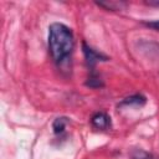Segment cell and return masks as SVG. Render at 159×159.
<instances>
[{
    "label": "cell",
    "instance_id": "52a82bcc",
    "mask_svg": "<svg viewBox=\"0 0 159 159\" xmlns=\"http://www.w3.org/2000/svg\"><path fill=\"white\" fill-rule=\"evenodd\" d=\"M144 25H145V26H148V27H152V29H154V30H157V31H159V20H154V21H145V22H144Z\"/></svg>",
    "mask_w": 159,
    "mask_h": 159
},
{
    "label": "cell",
    "instance_id": "3957f363",
    "mask_svg": "<svg viewBox=\"0 0 159 159\" xmlns=\"http://www.w3.org/2000/svg\"><path fill=\"white\" fill-rule=\"evenodd\" d=\"M91 124L93 128L96 129H99V130H104L107 128H109L111 125V118L103 113V112H98V113H94L91 118Z\"/></svg>",
    "mask_w": 159,
    "mask_h": 159
},
{
    "label": "cell",
    "instance_id": "277c9868",
    "mask_svg": "<svg viewBox=\"0 0 159 159\" xmlns=\"http://www.w3.org/2000/svg\"><path fill=\"white\" fill-rule=\"evenodd\" d=\"M147 102V98L142 94H133L130 97H127L124 98L119 106H143L144 103Z\"/></svg>",
    "mask_w": 159,
    "mask_h": 159
},
{
    "label": "cell",
    "instance_id": "8992f818",
    "mask_svg": "<svg viewBox=\"0 0 159 159\" xmlns=\"http://www.w3.org/2000/svg\"><path fill=\"white\" fill-rule=\"evenodd\" d=\"M132 159H155V157L152 154V153H148L145 150H135L133 154H132Z\"/></svg>",
    "mask_w": 159,
    "mask_h": 159
},
{
    "label": "cell",
    "instance_id": "ba28073f",
    "mask_svg": "<svg viewBox=\"0 0 159 159\" xmlns=\"http://www.w3.org/2000/svg\"><path fill=\"white\" fill-rule=\"evenodd\" d=\"M147 4L150 5V6H157V7H159V1H148Z\"/></svg>",
    "mask_w": 159,
    "mask_h": 159
},
{
    "label": "cell",
    "instance_id": "5b68a950",
    "mask_svg": "<svg viewBox=\"0 0 159 159\" xmlns=\"http://www.w3.org/2000/svg\"><path fill=\"white\" fill-rule=\"evenodd\" d=\"M67 124H68V119L65 118V117H60V118H56V119L53 120V123H52V129H53V132H55L56 134H58V133H62V132L65 130V128H66Z\"/></svg>",
    "mask_w": 159,
    "mask_h": 159
},
{
    "label": "cell",
    "instance_id": "6da1fadb",
    "mask_svg": "<svg viewBox=\"0 0 159 159\" xmlns=\"http://www.w3.org/2000/svg\"><path fill=\"white\" fill-rule=\"evenodd\" d=\"M75 46V39L72 30L60 22H53L48 27V50L52 60L56 63H61L66 60Z\"/></svg>",
    "mask_w": 159,
    "mask_h": 159
},
{
    "label": "cell",
    "instance_id": "7a4b0ae2",
    "mask_svg": "<svg viewBox=\"0 0 159 159\" xmlns=\"http://www.w3.org/2000/svg\"><path fill=\"white\" fill-rule=\"evenodd\" d=\"M82 48H83V55L86 58V62L88 63L89 67H94V65L99 61H106L107 57L103 56L102 53L97 52L96 50H93L92 47H89L88 45H86L84 42L82 43Z\"/></svg>",
    "mask_w": 159,
    "mask_h": 159
}]
</instances>
